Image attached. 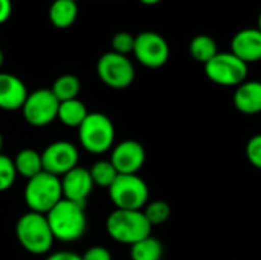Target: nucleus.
I'll list each match as a JSON object with an SVG mask.
<instances>
[{
    "label": "nucleus",
    "mask_w": 261,
    "mask_h": 260,
    "mask_svg": "<svg viewBox=\"0 0 261 260\" xmlns=\"http://www.w3.org/2000/svg\"><path fill=\"white\" fill-rule=\"evenodd\" d=\"M2 149H3V135L0 132V153H2Z\"/></svg>",
    "instance_id": "72a5a7b5"
},
{
    "label": "nucleus",
    "mask_w": 261,
    "mask_h": 260,
    "mask_svg": "<svg viewBox=\"0 0 261 260\" xmlns=\"http://www.w3.org/2000/svg\"><path fill=\"white\" fill-rule=\"evenodd\" d=\"M12 14V0H0V25L9 20Z\"/></svg>",
    "instance_id": "c756f323"
},
{
    "label": "nucleus",
    "mask_w": 261,
    "mask_h": 260,
    "mask_svg": "<svg viewBox=\"0 0 261 260\" xmlns=\"http://www.w3.org/2000/svg\"><path fill=\"white\" fill-rule=\"evenodd\" d=\"M151 225L142 210H113L106 219L107 234L118 244L133 245L151 236Z\"/></svg>",
    "instance_id": "7ed1b4c3"
},
{
    "label": "nucleus",
    "mask_w": 261,
    "mask_h": 260,
    "mask_svg": "<svg viewBox=\"0 0 261 260\" xmlns=\"http://www.w3.org/2000/svg\"><path fill=\"white\" fill-rule=\"evenodd\" d=\"M232 103L243 115L261 113V81L246 80L239 84L232 95Z\"/></svg>",
    "instance_id": "dca6fc26"
},
{
    "label": "nucleus",
    "mask_w": 261,
    "mask_h": 260,
    "mask_svg": "<svg viewBox=\"0 0 261 260\" xmlns=\"http://www.w3.org/2000/svg\"><path fill=\"white\" fill-rule=\"evenodd\" d=\"M190 54L196 61L206 64L213 57L219 54L217 41L211 35L199 34L190 41Z\"/></svg>",
    "instance_id": "aec40b11"
},
{
    "label": "nucleus",
    "mask_w": 261,
    "mask_h": 260,
    "mask_svg": "<svg viewBox=\"0 0 261 260\" xmlns=\"http://www.w3.org/2000/svg\"><path fill=\"white\" fill-rule=\"evenodd\" d=\"M15 236L21 248L34 256L47 254L55 241L46 215L34 211H28L18 218L15 224Z\"/></svg>",
    "instance_id": "f03ea898"
},
{
    "label": "nucleus",
    "mask_w": 261,
    "mask_h": 260,
    "mask_svg": "<svg viewBox=\"0 0 261 260\" xmlns=\"http://www.w3.org/2000/svg\"><path fill=\"white\" fill-rule=\"evenodd\" d=\"M80 152L75 144L69 141H55L41 152L43 170L61 178L78 166Z\"/></svg>",
    "instance_id": "9b49d317"
},
{
    "label": "nucleus",
    "mask_w": 261,
    "mask_h": 260,
    "mask_svg": "<svg viewBox=\"0 0 261 260\" xmlns=\"http://www.w3.org/2000/svg\"><path fill=\"white\" fill-rule=\"evenodd\" d=\"M87 115H89L87 106L81 100L75 98V100H69V101L60 103L57 120L61 124H64L66 127L78 129L81 126V123L86 120Z\"/></svg>",
    "instance_id": "a211bd4d"
},
{
    "label": "nucleus",
    "mask_w": 261,
    "mask_h": 260,
    "mask_svg": "<svg viewBox=\"0 0 261 260\" xmlns=\"http://www.w3.org/2000/svg\"><path fill=\"white\" fill-rule=\"evenodd\" d=\"M14 167H15L17 176L31 179L40 172H43L41 153H38L34 149H21L14 158Z\"/></svg>",
    "instance_id": "6ab92c4d"
},
{
    "label": "nucleus",
    "mask_w": 261,
    "mask_h": 260,
    "mask_svg": "<svg viewBox=\"0 0 261 260\" xmlns=\"http://www.w3.org/2000/svg\"><path fill=\"white\" fill-rule=\"evenodd\" d=\"M50 231L55 241L72 244L80 241L87 230V216L84 205L61 199L47 215Z\"/></svg>",
    "instance_id": "f257e3e1"
},
{
    "label": "nucleus",
    "mask_w": 261,
    "mask_h": 260,
    "mask_svg": "<svg viewBox=\"0 0 261 260\" xmlns=\"http://www.w3.org/2000/svg\"><path fill=\"white\" fill-rule=\"evenodd\" d=\"M142 211L151 227L164 225L171 216V208L165 201H153L147 204Z\"/></svg>",
    "instance_id": "b1692460"
},
{
    "label": "nucleus",
    "mask_w": 261,
    "mask_h": 260,
    "mask_svg": "<svg viewBox=\"0 0 261 260\" xmlns=\"http://www.w3.org/2000/svg\"><path fill=\"white\" fill-rule=\"evenodd\" d=\"M142 5H156V3H159L161 0H139Z\"/></svg>",
    "instance_id": "7c9ffc66"
},
{
    "label": "nucleus",
    "mask_w": 261,
    "mask_h": 260,
    "mask_svg": "<svg viewBox=\"0 0 261 260\" xmlns=\"http://www.w3.org/2000/svg\"><path fill=\"white\" fill-rule=\"evenodd\" d=\"M44 260H83V257L72 251H57L49 254Z\"/></svg>",
    "instance_id": "c85d7f7f"
},
{
    "label": "nucleus",
    "mask_w": 261,
    "mask_h": 260,
    "mask_svg": "<svg viewBox=\"0 0 261 260\" xmlns=\"http://www.w3.org/2000/svg\"><path fill=\"white\" fill-rule=\"evenodd\" d=\"M109 196L118 210H144L150 192L147 182L138 175H118L109 188Z\"/></svg>",
    "instance_id": "423d86ee"
},
{
    "label": "nucleus",
    "mask_w": 261,
    "mask_h": 260,
    "mask_svg": "<svg viewBox=\"0 0 261 260\" xmlns=\"http://www.w3.org/2000/svg\"><path fill=\"white\" fill-rule=\"evenodd\" d=\"M257 29L261 32V12L258 14V18H257Z\"/></svg>",
    "instance_id": "473e14b6"
},
{
    "label": "nucleus",
    "mask_w": 261,
    "mask_h": 260,
    "mask_svg": "<svg viewBox=\"0 0 261 260\" xmlns=\"http://www.w3.org/2000/svg\"><path fill=\"white\" fill-rule=\"evenodd\" d=\"M23 198L29 211L47 215L63 199L61 179L43 170L34 178L28 179Z\"/></svg>",
    "instance_id": "20e7f679"
},
{
    "label": "nucleus",
    "mask_w": 261,
    "mask_h": 260,
    "mask_svg": "<svg viewBox=\"0 0 261 260\" xmlns=\"http://www.w3.org/2000/svg\"><path fill=\"white\" fill-rule=\"evenodd\" d=\"M231 52L246 64L261 61V32L257 28H245L234 34Z\"/></svg>",
    "instance_id": "2eb2a0df"
},
{
    "label": "nucleus",
    "mask_w": 261,
    "mask_h": 260,
    "mask_svg": "<svg viewBox=\"0 0 261 260\" xmlns=\"http://www.w3.org/2000/svg\"><path fill=\"white\" fill-rule=\"evenodd\" d=\"M135 48V35L127 31H119L112 37V51L121 55L133 54Z\"/></svg>",
    "instance_id": "a878e982"
},
{
    "label": "nucleus",
    "mask_w": 261,
    "mask_h": 260,
    "mask_svg": "<svg viewBox=\"0 0 261 260\" xmlns=\"http://www.w3.org/2000/svg\"><path fill=\"white\" fill-rule=\"evenodd\" d=\"M50 90L55 95V98L60 103H63V101H69V100L78 98V93L81 90V83H80V78L76 75L64 74V75H60L54 81Z\"/></svg>",
    "instance_id": "4be33fe9"
},
{
    "label": "nucleus",
    "mask_w": 261,
    "mask_h": 260,
    "mask_svg": "<svg viewBox=\"0 0 261 260\" xmlns=\"http://www.w3.org/2000/svg\"><path fill=\"white\" fill-rule=\"evenodd\" d=\"M113 121L102 112H89L78 127V139L81 147L92 155H102L113 149L115 143Z\"/></svg>",
    "instance_id": "39448f33"
},
{
    "label": "nucleus",
    "mask_w": 261,
    "mask_h": 260,
    "mask_svg": "<svg viewBox=\"0 0 261 260\" xmlns=\"http://www.w3.org/2000/svg\"><path fill=\"white\" fill-rule=\"evenodd\" d=\"M28 87L21 78L9 72H0V109L2 110H21L26 98Z\"/></svg>",
    "instance_id": "4468645a"
},
{
    "label": "nucleus",
    "mask_w": 261,
    "mask_h": 260,
    "mask_svg": "<svg viewBox=\"0 0 261 260\" xmlns=\"http://www.w3.org/2000/svg\"><path fill=\"white\" fill-rule=\"evenodd\" d=\"M81 257L83 260H112V253L106 247L95 245V247H90Z\"/></svg>",
    "instance_id": "cd10ccee"
},
{
    "label": "nucleus",
    "mask_w": 261,
    "mask_h": 260,
    "mask_svg": "<svg viewBox=\"0 0 261 260\" xmlns=\"http://www.w3.org/2000/svg\"><path fill=\"white\" fill-rule=\"evenodd\" d=\"M205 66L206 77L219 86H239L248 78V64L229 52H219Z\"/></svg>",
    "instance_id": "6e6552de"
},
{
    "label": "nucleus",
    "mask_w": 261,
    "mask_h": 260,
    "mask_svg": "<svg viewBox=\"0 0 261 260\" xmlns=\"http://www.w3.org/2000/svg\"><path fill=\"white\" fill-rule=\"evenodd\" d=\"M135 58L148 69L162 67L170 58L168 41L154 31H142L135 35Z\"/></svg>",
    "instance_id": "9d476101"
},
{
    "label": "nucleus",
    "mask_w": 261,
    "mask_h": 260,
    "mask_svg": "<svg viewBox=\"0 0 261 260\" xmlns=\"http://www.w3.org/2000/svg\"><path fill=\"white\" fill-rule=\"evenodd\" d=\"M145 149L135 139H125L112 149L110 162L119 175H136L145 162Z\"/></svg>",
    "instance_id": "f8f14e48"
},
{
    "label": "nucleus",
    "mask_w": 261,
    "mask_h": 260,
    "mask_svg": "<svg viewBox=\"0 0 261 260\" xmlns=\"http://www.w3.org/2000/svg\"><path fill=\"white\" fill-rule=\"evenodd\" d=\"M164 256V245L159 239L148 236L130 247L132 260H161Z\"/></svg>",
    "instance_id": "412c9836"
},
{
    "label": "nucleus",
    "mask_w": 261,
    "mask_h": 260,
    "mask_svg": "<svg viewBox=\"0 0 261 260\" xmlns=\"http://www.w3.org/2000/svg\"><path fill=\"white\" fill-rule=\"evenodd\" d=\"M61 192L63 199L84 205L87 204V198L90 196L93 190V181L90 176V172L84 167L76 166L61 178Z\"/></svg>",
    "instance_id": "ddd939ff"
},
{
    "label": "nucleus",
    "mask_w": 261,
    "mask_h": 260,
    "mask_svg": "<svg viewBox=\"0 0 261 260\" xmlns=\"http://www.w3.org/2000/svg\"><path fill=\"white\" fill-rule=\"evenodd\" d=\"M78 17V2L73 0H54L49 6V21L58 28H70Z\"/></svg>",
    "instance_id": "f3484780"
},
{
    "label": "nucleus",
    "mask_w": 261,
    "mask_h": 260,
    "mask_svg": "<svg viewBox=\"0 0 261 260\" xmlns=\"http://www.w3.org/2000/svg\"><path fill=\"white\" fill-rule=\"evenodd\" d=\"M90 176L93 181V185H98L101 188H110V185L115 182V179L118 178V172L113 167V164L110 162V159H101L96 161L90 169Z\"/></svg>",
    "instance_id": "5701e85b"
},
{
    "label": "nucleus",
    "mask_w": 261,
    "mask_h": 260,
    "mask_svg": "<svg viewBox=\"0 0 261 260\" xmlns=\"http://www.w3.org/2000/svg\"><path fill=\"white\" fill-rule=\"evenodd\" d=\"M3 61H5V57H3V51L0 49V72H2V66H3Z\"/></svg>",
    "instance_id": "2f4dec72"
},
{
    "label": "nucleus",
    "mask_w": 261,
    "mask_h": 260,
    "mask_svg": "<svg viewBox=\"0 0 261 260\" xmlns=\"http://www.w3.org/2000/svg\"><path fill=\"white\" fill-rule=\"evenodd\" d=\"M96 74L99 80L110 89H127L136 77L135 66L127 55L109 51L96 61Z\"/></svg>",
    "instance_id": "0eeeda50"
},
{
    "label": "nucleus",
    "mask_w": 261,
    "mask_h": 260,
    "mask_svg": "<svg viewBox=\"0 0 261 260\" xmlns=\"http://www.w3.org/2000/svg\"><path fill=\"white\" fill-rule=\"evenodd\" d=\"M73 2H78V0H73Z\"/></svg>",
    "instance_id": "f704fd0d"
},
{
    "label": "nucleus",
    "mask_w": 261,
    "mask_h": 260,
    "mask_svg": "<svg viewBox=\"0 0 261 260\" xmlns=\"http://www.w3.org/2000/svg\"><path fill=\"white\" fill-rule=\"evenodd\" d=\"M17 179V172L14 167V159L8 155L0 153V193L9 190Z\"/></svg>",
    "instance_id": "393cba45"
},
{
    "label": "nucleus",
    "mask_w": 261,
    "mask_h": 260,
    "mask_svg": "<svg viewBox=\"0 0 261 260\" xmlns=\"http://www.w3.org/2000/svg\"><path fill=\"white\" fill-rule=\"evenodd\" d=\"M245 152H246L248 161H249L255 169H260L261 170V133L254 135V136L248 141Z\"/></svg>",
    "instance_id": "bb28decb"
},
{
    "label": "nucleus",
    "mask_w": 261,
    "mask_h": 260,
    "mask_svg": "<svg viewBox=\"0 0 261 260\" xmlns=\"http://www.w3.org/2000/svg\"><path fill=\"white\" fill-rule=\"evenodd\" d=\"M58 107L60 101L55 98L52 90L41 87L28 93L21 107V115L32 127H46L57 120Z\"/></svg>",
    "instance_id": "1a4fd4ad"
}]
</instances>
